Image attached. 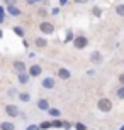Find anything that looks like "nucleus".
Listing matches in <instances>:
<instances>
[{
    "instance_id": "13",
    "label": "nucleus",
    "mask_w": 124,
    "mask_h": 130,
    "mask_svg": "<svg viewBox=\"0 0 124 130\" xmlns=\"http://www.w3.org/2000/svg\"><path fill=\"white\" fill-rule=\"evenodd\" d=\"M14 68L19 73H22V71H24V63H22V61H15V63H14Z\"/></svg>"
},
{
    "instance_id": "3",
    "label": "nucleus",
    "mask_w": 124,
    "mask_h": 130,
    "mask_svg": "<svg viewBox=\"0 0 124 130\" xmlns=\"http://www.w3.org/2000/svg\"><path fill=\"white\" fill-rule=\"evenodd\" d=\"M39 29H41V32L43 34H53L54 32V25L51 24V22H41V25H39Z\"/></svg>"
},
{
    "instance_id": "22",
    "label": "nucleus",
    "mask_w": 124,
    "mask_h": 130,
    "mask_svg": "<svg viewBox=\"0 0 124 130\" xmlns=\"http://www.w3.org/2000/svg\"><path fill=\"white\" fill-rule=\"evenodd\" d=\"M4 19H5V12H4V7H0V24L4 22Z\"/></svg>"
},
{
    "instance_id": "15",
    "label": "nucleus",
    "mask_w": 124,
    "mask_h": 130,
    "mask_svg": "<svg viewBox=\"0 0 124 130\" xmlns=\"http://www.w3.org/2000/svg\"><path fill=\"white\" fill-rule=\"evenodd\" d=\"M116 12H117V15L124 17V4H119V5H117V7H116Z\"/></svg>"
},
{
    "instance_id": "11",
    "label": "nucleus",
    "mask_w": 124,
    "mask_h": 130,
    "mask_svg": "<svg viewBox=\"0 0 124 130\" xmlns=\"http://www.w3.org/2000/svg\"><path fill=\"white\" fill-rule=\"evenodd\" d=\"M29 81V74L27 73H19V83H22V85H24V83H27Z\"/></svg>"
},
{
    "instance_id": "14",
    "label": "nucleus",
    "mask_w": 124,
    "mask_h": 130,
    "mask_svg": "<svg viewBox=\"0 0 124 130\" xmlns=\"http://www.w3.org/2000/svg\"><path fill=\"white\" fill-rule=\"evenodd\" d=\"M46 39H43V37H39V39H36V46L38 47H46Z\"/></svg>"
},
{
    "instance_id": "30",
    "label": "nucleus",
    "mask_w": 124,
    "mask_h": 130,
    "mask_svg": "<svg viewBox=\"0 0 124 130\" xmlns=\"http://www.w3.org/2000/svg\"><path fill=\"white\" fill-rule=\"evenodd\" d=\"M4 2H7L9 5H12V2H14V0H4Z\"/></svg>"
},
{
    "instance_id": "25",
    "label": "nucleus",
    "mask_w": 124,
    "mask_h": 130,
    "mask_svg": "<svg viewBox=\"0 0 124 130\" xmlns=\"http://www.w3.org/2000/svg\"><path fill=\"white\" fill-rule=\"evenodd\" d=\"M66 34H68V36H66V39H65V41H66V42H68V41H70V39L73 37V34H72V30H68Z\"/></svg>"
},
{
    "instance_id": "24",
    "label": "nucleus",
    "mask_w": 124,
    "mask_h": 130,
    "mask_svg": "<svg viewBox=\"0 0 124 130\" xmlns=\"http://www.w3.org/2000/svg\"><path fill=\"white\" fill-rule=\"evenodd\" d=\"M100 14H102V12H100V9H94V15H97V17H100Z\"/></svg>"
},
{
    "instance_id": "27",
    "label": "nucleus",
    "mask_w": 124,
    "mask_h": 130,
    "mask_svg": "<svg viewBox=\"0 0 124 130\" xmlns=\"http://www.w3.org/2000/svg\"><path fill=\"white\" fill-rule=\"evenodd\" d=\"M119 81H121V85H124V73H122V74H119Z\"/></svg>"
},
{
    "instance_id": "12",
    "label": "nucleus",
    "mask_w": 124,
    "mask_h": 130,
    "mask_svg": "<svg viewBox=\"0 0 124 130\" xmlns=\"http://www.w3.org/2000/svg\"><path fill=\"white\" fill-rule=\"evenodd\" d=\"M9 14L10 15H20V10L15 5H9Z\"/></svg>"
},
{
    "instance_id": "21",
    "label": "nucleus",
    "mask_w": 124,
    "mask_h": 130,
    "mask_svg": "<svg viewBox=\"0 0 124 130\" xmlns=\"http://www.w3.org/2000/svg\"><path fill=\"white\" fill-rule=\"evenodd\" d=\"M19 98H20L22 101H29V100H31V96H29L27 93H20V95H19Z\"/></svg>"
},
{
    "instance_id": "17",
    "label": "nucleus",
    "mask_w": 124,
    "mask_h": 130,
    "mask_svg": "<svg viewBox=\"0 0 124 130\" xmlns=\"http://www.w3.org/2000/svg\"><path fill=\"white\" fill-rule=\"evenodd\" d=\"M49 127H51V123H49V122H43V123H41L38 128H39V130H48Z\"/></svg>"
},
{
    "instance_id": "1",
    "label": "nucleus",
    "mask_w": 124,
    "mask_h": 130,
    "mask_svg": "<svg viewBox=\"0 0 124 130\" xmlns=\"http://www.w3.org/2000/svg\"><path fill=\"white\" fill-rule=\"evenodd\" d=\"M97 106H99L100 111H104V113H109L110 110H112V101L109 100V98H100L99 101H97Z\"/></svg>"
},
{
    "instance_id": "23",
    "label": "nucleus",
    "mask_w": 124,
    "mask_h": 130,
    "mask_svg": "<svg viewBox=\"0 0 124 130\" xmlns=\"http://www.w3.org/2000/svg\"><path fill=\"white\" fill-rule=\"evenodd\" d=\"M75 127H76V130H87V127L83 125V123H76Z\"/></svg>"
},
{
    "instance_id": "20",
    "label": "nucleus",
    "mask_w": 124,
    "mask_h": 130,
    "mask_svg": "<svg viewBox=\"0 0 124 130\" xmlns=\"http://www.w3.org/2000/svg\"><path fill=\"white\" fill-rule=\"evenodd\" d=\"M51 127H54V128H61V127H63V122H60V120H54V122L51 123Z\"/></svg>"
},
{
    "instance_id": "31",
    "label": "nucleus",
    "mask_w": 124,
    "mask_h": 130,
    "mask_svg": "<svg viewBox=\"0 0 124 130\" xmlns=\"http://www.w3.org/2000/svg\"><path fill=\"white\" fill-rule=\"evenodd\" d=\"M66 2H68V0H60V4H61V5H65Z\"/></svg>"
},
{
    "instance_id": "26",
    "label": "nucleus",
    "mask_w": 124,
    "mask_h": 130,
    "mask_svg": "<svg viewBox=\"0 0 124 130\" xmlns=\"http://www.w3.org/2000/svg\"><path fill=\"white\" fill-rule=\"evenodd\" d=\"M26 130H39V128H38V125H29Z\"/></svg>"
},
{
    "instance_id": "19",
    "label": "nucleus",
    "mask_w": 124,
    "mask_h": 130,
    "mask_svg": "<svg viewBox=\"0 0 124 130\" xmlns=\"http://www.w3.org/2000/svg\"><path fill=\"white\" fill-rule=\"evenodd\" d=\"M14 32L19 36V37H22L24 36V30H22V27H14Z\"/></svg>"
},
{
    "instance_id": "10",
    "label": "nucleus",
    "mask_w": 124,
    "mask_h": 130,
    "mask_svg": "<svg viewBox=\"0 0 124 130\" xmlns=\"http://www.w3.org/2000/svg\"><path fill=\"white\" fill-rule=\"evenodd\" d=\"M38 108H39V110H49V103H48V100L41 98V100L38 101Z\"/></svg>"
},
{
    "instance_id": "18",
    "label": "nucleus",
    "mask_w": 124,
    "mask_h": 130,
    "mask_svg": "<svg viewBox=\"0 0 124 130\" xmlns=\"http://www.w3.org/2000/svg\"><path fill=\"white\" fill-rule=\"evenodd\" d=\"M117 98H121V100H124V85L121 88H117Z\"/></svg>"
},
{
    "instance_id": "6",
    "label": "nucleus",
    "mask_w": 124,
    "mask_h": 130,
    "mask_svg": "<svg viewBox=\"0 0 124 130\" xmlns=\"http://www.w3.org/2000/svg\"><path fill=\"white\" fill-rule=\"evenodd\" d=\"M41 85H43L44 90H53V88H54V79H53V78H44Z\"/></svg>"
},
{
    "instance_id": "28",
    "label": "nucleus",
    "mask_w": 124,
    "mask_h": 130,
    "mask_svg": "<svg viewBox=\"0 0 124 130\" xmlns=\"http://www.w3.org/2000/svg\"><path fill=\"white\" fill-rule=\"evenodd\" d=\"M76 4H85V2H88V0H75Z\"/></svg>"
},
{
    "instance_id": "4",
    "label": "nucleus",
    "mask_w": 124,
    "mask_h": 130,
    "mask_svg": "<svg viewBox=\"0 0 124 130\" xmlns=\"http://www.w3.org/2000/svg\"><path fill=\"white\" fill-rule=\"evenodd\" d=\"M5 113H7L9 117H17L19 115V108H17L15 105H7L5 106Z\"/></svg>"
},
{
    "instance_id": "29",
    "label": "nucleus",
    "mask_w": 124,
    "mask_h": 130,
    "mask_svg": "<svg viewBox=\"0 0 124 130\" xmlns=\"http://www.w3.org/2000/svg\"><path fill=\"white\" fill-rule=\"evenodd\" d=\"M29 4H36V2H41V0H27Z\"/></svg>"
},
{
    "instance_id": "32",
    "label": "nucleus",
    "mask_w": 124,
    "mask_h": 130,
    "mask_svg": "<svg viewBox=\"0 0 124 130\" xmlns=\"http://www.w3.org/2000/svg\"><path fill=\"white\" fill-rule=\"evenodd\" d=\"M119 130H124V125H122V127H121V128H119Z\"/></svg>"
},
{
    "instance_id": "7",
    "label": "nucleus",
    "mask_w": 124,
    "mask_h": 130,
    "mask_svg": "<svg viewBox=\"0 0 124 130\" xmlns=\"http://www.w3.org/2000/svg\"><path fill=\"white\" fill-rule=\"evenodd\" d=\"M70 76H72V73L68 71L66 68H60V69H58V78H61V79H68Z\"/></svg>"
},
{
    "instance_id": "33",
    "label": "nucleus",
    "mask_w": 124,
    "mask_h": 130,
    "mask_svg": "<svg viewBox=\"0 0 124 130\" xmlns=\"http://www.w3.org/2000/svg\"><path fill=\"white\" fill-rule=\"evenodd\" d=\"M0 37H2V30H0Z\"/></svg>"
},
{
    "instance_id": "16",
    "label": "nucleus",
    "mask_w": 124,
    "mask_h": 130,
    "mask_svg": "<svg viewBox=\"0 0 124 130\" xmlns=\"http://www.w3.org/2000/svg\"><path fill=\"white\" fill-rule=\"evenodd\" d=\"M49 115H51V117H54V118H58V117H60V115H61V113H60V110H56V108H49Z\"/></svg>"
},
{
    "instance_id": "9",
    "label": "nucleus",
    "mask_w": 124,
    "mask_h": 130,
    "mask_svg": "<svg viewBox=\"0 0 124 130\" xmlns=\"http://www.w3.org/2000/svg\"><path fill=\"white\" fill-rule=\"evenodd\" d=\"M0 130H15V125L12 122H2L0 123Z\"/></svg>"
},
{
    "instance_id": "2",
    "label": "nucleus",
    "mask_w": 124,
    "mask_h": 130,
    "mask_svg": "<svg viewBox=\"0 0 124 130\" xmlns=\"http://www.w3.org/2000/svg\"><path fill=\"white\" fill-rule=\"evenodd\" d=\"M87 44H88V39H87L85 36H78V37H75V41H73V46H75L76 49L87 47Z\"/></svg>"
},
{
    "instance_id": "8",
    "label": "nucleus",
    "mask_w": 124,
    "mask_h": 130,
    "mask_svg": "<svg viewBox=\"0 0 124 130\" xmlns=\"http://www.w3.org/2000/svg\"><path fill=\"white\" fill-rule=\"evenodd\" d=\"M29 74H31V76H39V74H41V66H39V64H34V66H31L29 68Z\"/></svg>"
},
{
    "instance_id": "5",
    "label": "nucleus",
    "mask_w": 124,
    "mask_h": 130,
    "mask_svg": "<svg viewBox=\"0 0 124 130\" xmlns=\"http://www.w3.org/2000/svg\"><path fill=\"white\" fill-rule=\"evenodd\" d=\"M90 63H94V64H100L102 63V54H100L99 51H94V53L90 54Z\"/></svg>"
}]
</instances>
